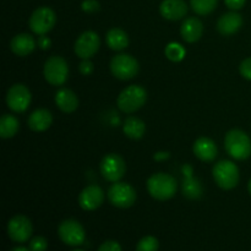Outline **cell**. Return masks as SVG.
Masks as SVG:
<instances>
[{
    "instance_id": "6da1fadb",
    "label": "cell",
    "mask_w": 251,
    "mask_h": 251,
    "mask_svg": "<svg viewBox=\"0 0 251 251\" xmlns=\"http://www.w3.org/2000/svg\"><path fill=\"white\" fill-rule=\"evenodd\" d=\"M178 184L174 176L167 173H156L147 180V190L150 195L158 201H166L173 198Z\"/></svg>"
},
{
    "instance_id": "7a4b0ae2",
    "label": "cell",
    "mask_w": 251,
    "mask_h": 251,
    "mask_svg": "<svg viewBox=\"0 0 251 251\" xmlns=\"http://www.w3.org/2000/svg\"><path fill=\"white\" fill-rule=\"evenodd\" d=\"M225 147L227 153L237 161H245L251 156V140L243 130L233 129L228 131Z\"/></svg>"
},
{
    "instance_id": "3957f363",
    "label": "cell",
    "mask_w": 251,
    "mask_h": 251,
    "mask_svg": "<svg viewBox=\"0 0 251 251\" xmlns=\"http://www.w3.org/2000/svg\"><path fill=\"white\" fill-rule=\"evenodd\" d=\"M147 100V92L144 87L131 85L124 88L118 97V108L124 113H134L139 110Z\"/></svg>"
},
{
    "instance_id": "277c9868",
    "label": "cell",
    "mask_w": 251,
    "mask_h": 251,
    "mask_svg": "<svg viewBox=\"0 0 251 251\" xmlns=\"http://www.w3.org/2000/svg\"><path fill=\"white\" fill-rule=\"evenodd\" d=\"M213 178L223 190L234 189L239 183V169L232 161H220L213 167Z\"/></svg>"
},
{
    "instance_id": "5b68a950",
    "label": "cell",
    "mask_w": 251,
    "mask_h": 251,
    "mask_svg": "<svg viewBox=\"0 0 251 251\" xmlns=\"http://www.w3.org/2000/svg\"><path fill=\"white\" fill-rule=\"evenodd\" d=\"M112 74L119 80H130L135 77L140 70L139 61L129 54H119L115 55L110 61Z\"/></svg>"
},
{
    "instance_id": "8992f818",
    "label": "cell",
    "mask_w": 251,
    "mask_h": 251,
    "mask_svg": "<svg viewBox=\"0 0 251 251\" xmlns=\"http://www.w3.org/2000/svg\"><path fill=\"white\" fill-rule=\"evenodd\" d=\"M108 199L115 207L129 208L136 201V191L130 184L117 181L108 190Z\"/></svg>"
},
{
    "instance_id": "52a82bcc",
    "label": "cell",
    "mask_w": 251,
    "mask_h": 251,
    "mask_svg": "<svg viewBox=\"0 0 251 251\" xmlns=\"http://www.w3.org/2000/svg\"><path fill=\"white\" fill-rule=\"evenodd\" d=\"M69 66L61 56H50L44 64V77L50 85L61 86L68 80Z\"/></svg>"
},
{
    "instance_id": "ba28073f",
    "label": "cell",
    "mask_w": 251,
    "mask_h": 251,
    "mask_svg": "<svg viewBox=\"0 0 251 251\" xmlns=\"http://www.w3.org/2000/svg\"><path fill=\"white\" fill-rule=\"evenodd\" d=\"M100 174L105 180L110 183H117L124 176L126 172L125 161L117 153H108L103 157L100 162Z\"/></svg>"
},
{
    "instance_id": "9c48e42d",
    "label": "cell",
    "mask_w": 251,
    "mask_h": 251,
    "mask_svg": "<svg viewBox=\"0 0 251 251\" xmlns=\"http://www.w3.org/2000/svg\"><path fill=\"white\" fill-rule=\"evenodd\" d=\"M56 22L55 12L48 6L38 7L29 17V28L36 34H46L50 31Z\"/></svg>"
},
{
    "instance_id": "30bf717a",
    "label": "cell",
    "mask_w": 251,
    "mask_h": 251,
    "mask_svg": "<svg viewBox=\"0 0 251 251\" xmlns=\"http://www.w3.org/2000/svg\"><path fill=\"white\" fill-rule=\"evenodd\" d=\"M58 234L63 243L69 247H80L83 244L86 233L80 222L75 220H65L58 228Z\"/></svg>"
},
{
    "instance_id": "8fae6325",
    "label": "cell",
    "mask_w": 251,
    "mask_h": 251,
    "mask_svg": "<svg viewBox=\"0 0 251 251\" xmlns=\"http://www.w3.org/2000/svg\"><path fill=\"white\" fill-rule=\"evenodd\" d=\"M33 228L28 217L17 215L12 217L7 223V234L10 239L16 243H25L31 238Z\"/></svg>"
},
{
    "instance_id": "7c38bea8",
    "label": "cell",
    "mask_w": 251,
    "mask_h": 251,
    "mask_svg": "<svg viewBox=\"0 0 251 251\" xmlns=\"http://www.w3.org/2000/svg\"><path fill=\"white\" fill-rule=\"evenodd\" d=\"M31 103V92L25 85L17 83L9 88L6 95V104L11 110L22 113L28 108Z\"/></svg>"
},
{
    "instance_id": "4fadbf2b",
    "label": "cell",
    "mask_w": 251,
    "mask_h": 251,
    "mask_svg": "<svg viewBox=\"0 0 251 251\" xmlns=\"http://www.w3.org/2000/svg\"><path fill=\"white\" fill-rule=\"evenodd\" d=\"M100 36L93 31H86L76 39L75 53L81 59H90L100 49Z\"/></svg>"
},
{
    "instance_id": "5bb4252c",
    "label": "cell",
    "mask_w": 251,
    "mask_h": 251,
    "mask_svg": "<svg viewBox=\"0 0 251 251\" xmlns=\"http://www.w3.org/2000/svg\"><path fill=\"white\" fill-rule=\"evenodd\" d=\"M104 201V193L98 185H90L81 191L78 203L85 211H95Z\"/></svg>"
},
{
    "instance_id": "9a60e30c",
    "label": "cell",
    "mask_w": 251,
    "mask_h": 251,
    "mask_svg": "<svg viewBox=\"0 0 251 251\" xmlns=\"http://www.w3.org/2000/svg\"><path fill=\"white\" fill-rule=\"evenodd\" d=\"M161 15L171 21H178L188 14V5L184 0H163L159 6Z\"/></svg>"
},
{
    "instance_id": "2e32d148",
    "label": "cell",
    "mask_w": 251,
    "mask_h": 251,
    "mask_svg": "<svg viewBox=\"0 0 251 251\" xmlns=\"http://www.w3.org/2000/svg\"><path fill=\"white\" fill-rule=\"evenodd\" d=\"M243 25L242 15L235 11L226 12L217 22V29L222 36H232L237 33Z\"/></svg>"
},
{
    "instance_id": "e0dca14e",
    "label": "cell",
    "mask_w": 251,
    "mask_h": 251,
    "mask_svg": "<svg viewBox=\"0 0 251 251\" xmlns=\"http://www.w3.org/2000/svg\"><path fill=\"white\" fill-rule=\"evenodd\" d=\"M194 153L200 161L202 162H212L215 161L218 154L217 146L215 141L208 137H199L194 142Z\"/></svg>"
},
{
    "instance_id": "ac0fdd59",
    "label": "cell",
    "mask_w": 251,
    "mask_h": 251,
    "mask_svg": "<svg viewBox=\"0 0 251 251\" xmlns=\"http://www.w3.org/2000/svg\"><path fill=\"white\" fill-rule=\"evenodd\" d=\"M183 194L185 198L190 200H198L202 195V186L198 179L194 178L193 168L189 164H185L183 167Z\"/></svg>"
},
{
    "instance_id": "d6986e66",
    "label": "cell",
    "mask_w": 251,
    "mask_h": 251,
    "mask_svg": "<svg viewBox=\"0 0 251 251\" xmlns=\"http://www.w3.org/2000/svg\"><path fill=\"white\" fill-rule=\"evenodd\" d=\"M203 32V25L198 17H188L184 20L180 27V34L188 43H195L201 38Z\"/></svg>"
},
{
    "instance_id": "ffe728a7",
    "label": "cell",
    "mask_w": 251,
    "mask_h": 251,
    "mask_svg": "<svg viewBox=\"0 0 251 251\" xmlns=\"http://www.w3.org/2000/svg\"><path fill=\"white\" fill-rule=\"evenodd\" d=\"M10 48L16 55L26 56L31 54L36 48V42L33 37L28 33H20L12 38Z\"/></svg>"
},
{
    "instance_id": "44dd1931",
    "label": "cell",
    "mask_w": 251,
    "mask_h": 251,
    "mask_svg": "<svg viewBox=\"0 0 251 251\" xmlns=\"http://www.w3.org/2000/svg\"><path fill=\"white\" fill-rule=\"evenodd\" d=\"M55 103L64 113H73L78 107V98L69 88H60L55 95Z\"/></svg>"
},
{
    "instance_id": "7402d4cb",
    "label": "cell",
    "mask_w": 251,
    "mask_h": 251,
    "mask_svg": "<svg viewBox=\"0 0 251 251\" xmlns=\"http://www.w3.org/2000/svg\"><path fill=\"white\" fill-rule=\"evenodd\" d=\"M53 122V115L47 109H37L29 115L28 126L33 131H46Z\"/></svg>"
},
{
    "instance_id": "603a6c76",
    "label": "cell",
    "mask_w": 251,
    "mask_h": 251,
    "mask_svg": "<svg viewBox=\"0 0 251 251\" xmlns=\"http://www.w3.org/2000/svg\"><path fill=\"white\" fill-rule=\"evenodd\" d=\"M105 42L113 50H123L129 46V36L123 29L112 28L108 31L107 36H105Z\"/></svg>"
},
{
    "instance_id": "cb8c5ba5",
    "label": "cell",
    "mask_w": 251,
    "mask_h": 251,
    "mask_svg": "<svg viewBox=\"0 0 251 251\" xmlns=\"http://www.w3.org/2000/svg\"><path fill=\"white\" fill-rule=\"evenodd\" d=\"M124 134L132 140H140L145 135L146 131V125L140 118L129 117L125 119L123 125Z\"/></svg>"
},
{
    "instance_id": "d4e9b609",
    "label": "cell",
    "mask_w": 251,
    "mask_h": 251,
    "mask_svg": "<svg viewBox=\"0 0 251 251\" xmlns=\"http://www.w3.org/2000/svg\"><path fill=\"white\" fill-rule=\"evenodd\" d=\"M20 123L16 117L10 114H4L0 119V136L2 139H11L17 134Z\"/></svg>"
},
{
    "instance_id": "484cf974",
    "label": "cell",
    "mask_w": 251,
    "mask_h": 251,
    "mask_svg": "<svg viewBox=\"0 0 251 251\" xmlns=\"http://www.w3.org/2000/svg\"><path fill=\"white\" fill-rule=\"evenodd\" d=\"M218 0H190L191 9L198 15H208L216 9Z\"/></svg>"
},
{
    "instance_id": "4316f807",
    "label": "cell",
    "mask_w": 251,
    "mask_h": 251,
    "mask_svg": "<svg viewBox=\"0 0 251 251\" xmlns=\"http://www.w3.org/2000/svg\"><path fill=\"white\" fill-rule=\"evenodd\" d=\"M166 56L171 61H174V63H178V61H181L185 56V49L178 43H169L168 46L166 47Z\"/></svg>"
},
{
    "instance_id": "83f0119b",
    "label": "cell",
    "mask_w": 251,
    "mask_h": 251,
    "mask_svg": "<svg viewBox=\"0 0 251 251\" xmlns=\"http://www.w3.org/2000/svg\"><path fill=\"white\" fill-rule=\"evenodd\" d=\"M159 243L157 238L152 235L144 237L136 245V251H157L158 250Z\"/></svg>"
},
{
    "instance_id": "f1b7e54d",
    "label": "cell",
    "mask_w": 251,
    "mask_h": 251,
    "mask_svg": "<svg viewBox=\"0 0 251 251\" xmlns=\"http://www.w3.org/2000/svg\"><path fill=\"white\" fill-rule=\"evenodd\" d=\"M28 249L31 251H47L48 249V242L44 237H34L29 242Z\"/></svg>"
},
{
    "instance_id": "f546056e",
    "label": "cell",
    "mask_w": 251,
    "mask_h": 251,
    "mask_svg": "<svg viewBox=\"0 0 251 251\" xmlns=\"http://www.w3.org/2000/svg\"><path fill=\"white\" fill-rule=\"evenodd\" d=\"M81 7L85 12H88V14H93V12L100 11V5L97 0H83L82 4H81Z\"/></svg>"
},
{
    "instance_id": "4dcf8cb0",
    "label": "cell",
    "mask_w": 251,
    "mask_h": 251,
    "mask_svg": "<svg viewBox=\"0 0 251 251\" xmlns=\"http://www.w3.org/2000/svg\"><path fill=\"white\" fill-rule=\"evenodd\" d=\"M239 71L243 77L251 81V58H248L242 61L239 66Z\"/></svg>"
},
{
    "instance_id": "1f68e13d",
    "label": "cell",
    "mask_w": 251,
    "mask_h": 251,
    "mask_svg": "<svg viewBox=\"0 0 251 251\" xmlns=\"http://www.w3.org/2000/svg\"><path fill=\"white\" fill-rule=\"evenodd\" d=\"M97 251H122V247L118 242L114 240H107V242L103 243Z\"/></svg>"
},
{
    "instance_id": "d6a6232c",
    "label": "cell",
    "mask_w": 251,
    "mask_h": 251,
    "mask_svg": "<svg viewBox=\"0 0 251 251\" xmlns=\"http://www.w3.org/2000/svg\"><path fill=\"white\" fill-rule=\"evenodd\" d=\"M78 69H80V73L82 74V75H91L93 71L92 61H90V59H82Z\"/></svg>"
},
{
    "instance_id": "836d02e7",
    "label": "cell",
    "mask_w": 251,
    "mask_h": 251,
    "mask_svg": "<svg viewBox=\"0 0 251 251\" xmlns=\"http://www.w3.org/2000/svg\"><path fill=\"white\" fill-rule=\"evenodd\" d=\"M245 1H247V0H225L226 5H227L230 10L242 9L245 5Z\"/></svg>"
},
{
    "instance_id": "e575fe53",
    "label": "cell",
    "mask_w": 251,
    "mask_h": 251,
    "mask_svg": "<svg viewBox=\"0 0 251 251\" xmlns=\"http://www.w3.org/2000/svg\"><path fill=\"white\" fill-rule=\"evenodd\" d=\"M50 44H51L50 39H49L47 36H44V34H42V36L38 38V47L41 49H43V50L50 48Z\"/></svg>"
},
{
    "instance_id": "d590c367",
    "label": "cell",
    "mask_w": 251,
    "mask_h": 251,
    "mask_svg": "<svg viewBox=\"0 0 251 251\" xmlns=\"http://www.w3.org/2000/svg\"><path fill=\"white\" fill-rule=\"evenodd\" d=\"M168 157H169L168 152H162V153H156L154 159H156V161H161V159H167Z\"/></svg>"
},
{
    "instance_id": "8d00e7d4",
    "label": "cell",
    "mask_w": 251,
    "mask_h": 251,
    "mask_svg": "<svg viewBox=\"0 0 251 251\" xmlns=\"http://www.w3.org/2000/svg\"><path fill=\"white\" fill-rule=\"evenodd\" d=\"M11 251H31V250L27 249V248L25 247H17V248H14Z\"/></svg>"
},
{
    "instance_id": "74e56055",
    "label": "cell",
    "mask_w": 251,
    "mask_h": 251,
    "mask_svg": "<svg viewBox=\"0 0 251 251\" xmlns=\"http://www.w3.org/2000/svg\"><path fill=\"white\" fill-rule=\"evenodd\" d=\"M248 190H249V194L251 195V179H250L249 184H248Z\"/></svg>"
},
{
    "instance_id": "f35d334b",
    "label": "cell",
    "mask_w": 251,
    "mask_h": 251,
    "mask_svg": "<svg viewBox=\"0 0 251 251\" xmlns=\"http://www.w3.org/2000/svg\"><path fill=\"white\" fill-rule=\"evenodd\" d=\"M73 251H83V250H80V249H76V250H73Z\"/></svg>"
}]
</instances>
